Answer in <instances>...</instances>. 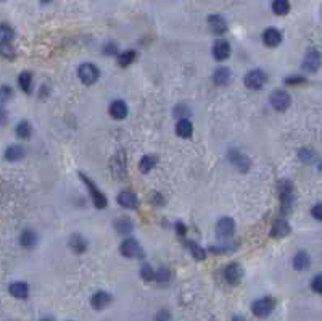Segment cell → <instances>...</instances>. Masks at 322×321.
<instances>
[{
  "instance_id": "obj_39",
  "label": "cell",
  "mask_w": 322,
  "mask_h": 321,
  "mask_svg": "<svg viewBox=\"0 0 322 321\" xmlns=\"http://www.w3.org/2000/svg\"><path fill=\"white\" fill-rule=\"evenodd\" d=\"M103 52L108 54V55H114V54H118V46H114V44H109V46H107L105 49H103Z\"/></svg>"
},
{
  "instance_id": "obj_15",
  "label": "cell",
  "mask_w": 322,
  "mask_h": 321,
  "mask_svg": "<svg viewBox=\"0 0 322 321\" xmlns=\"http://www.w3.org/2000/svg\"><path fill=\"white\" fill-rule=\"evenodd\" d=\"M118 202H119L121 207H124V208H135V207H137L139 200H137V197H135L134 192L124 191L118 195Z\"/></svg>"
},
{
  "instance_id": "obj_7",
  "label": "cell",
  "mask_w": 322,
  "mask_h": 321,
  "mask_svg": "<svg viewBox=\"0 0 322 321\" xmlns=\"http://www.w3.org/2000/svg\"><path fill=\"white\" fill-rule=\"evenodd\" d=\"M111 300H113L111 294H108L105 291H99L90 297V305H92L95 310H103V308H107L111 304Z\"/></svg>"
},
{
  "instance_id": "obj_6",
  "label": "cell",
  "mask_w": 322,
  "mask_h": 321,
  "mask_svg": "<svg viewBox=\"0 0 322 321\" xmlns=\"http://www.w3.org/2000/svg\"><path fill=\"white\" fill-rule=\"evenodd\" d=\"M270 104L277 112H285L290 105V95L285 91H275L270 95Z\"/></svg>"
},
{
  "instance_id": "obj_41",
  "label": "cell",
  "mask_w": 322,
  "mask_h": 321,
  "mask_svg": "<svg viewBox=\"0 0 322 321\" xmlns=\"http://www.w3.org/2000/svg\"><path fill=\"white\" fill-rule=\"evenodd\" d=\"M287 84H300V82H305V78H298V76H295V78H288L285 79Z\"/></svg>"
},
{
  "instance_id": "obj_42",
  "label": "cell",
  "mask_w": 322,
  "mask_h": 321,
  "mask_svg": "<svg viewBox=\"0 0 322 321\" xmlns=\"http://www.w3.org/2000/svg\"><path fill=\"white\" fill-rule=\"evenodd\" d=\"M6 123V113L5 110H0V126Z\"/></svg>"
},
{
  "instance_id": "obj_40",
  "label": "cell",
  "mask_w": 322,
  "mask_h": 321,
  "mask_svg": "<svg viewBox=\"0 0 322 321\" xmlns=\"http://www.w3.org/2000/svg\"><path fill=\"white\" fill-rule=\"evenodd\" d=\"M311 213H313V216L316 218V220H321V218H322V215H321V203L316 205V207L311 210Z\"/></svg>"
},
{
  "instance_id": "obj_13",
  "label": "cell",
  "mask_w": 322,
  "mask_h": 321,
  "mask_svg": "<svg viewBox=\"0 0 322 321\" xmlns=\"http://www.w3.org/2000/svg\"><path fill=\"white\" fill-rule=\"evenodd\" d=\"M321 66V55L316 52H311L308 54V57L305 59V63H303V68H305V71L308 73H316Z\"/></svg>"
},
{
  "instance_id": "obj_16",
  "label": "cell",
  "mask_w": 322,
  "mask_h": 321,
  "mask_svg": "<svg viewBox=\"0 0 322 321\" xmlns=\"http://www.w3.org/2000/svg\"><path fill=\"white\" fill-rule=\"evenodd\" d=\"M109 115L116 120H122L126 118L127 115V105L122 100H114L111 105H109Z\"/></svg>"
},
{
  "instance_id": "obj_45",
  "label": "cell",
  "mask_w": 322,
  "mask_h": 321,
  "mask_svg": "<svg viewBox=\"0 0 322 321\" xmlns=\"http://www.w3.org/2000/svg\"><path fill=\"white\" fill-rule=\"evenodd\" d=\"M41 2H42V3H49V2H50V0H41Z\"/></svg>"
},
{
  "instance_id": "obj_14",
  "label": "cell",
  "mask_w": 322,
  "mask_h": 321,
  "mask_svg": "<svg viewBox=\"0 0 322 321\" xmlns=\"http://www.w3.org/2000/svg\"><path fill=\"white\" fill-rule=\"evenodd\" d=\"M230 55V46L229 42L225 41H217L215 46H213V57L216 60H225Z\"/></svg>"
},
{
  "instance_id": "obj_44",
  "label": "cell",
  "mask_w": 322,
  "mask_h": 321,
  "mask_svg": "<svg viewBox=\"0 0 322 321\" xmlns=\"http://www.w3.org/2000/svg\"><path fill=\"white\" fill-rule=\"evenodd\" d=\"M41 321H54V320H52V318H49V317H47V318H42Z\"/></svg>"
},
{
  "instance_id": "obj_36",
  "label": "cell",
  "mask_w": 322,
  "mask_h": 321,
  "mask_svg": "<svg viewBox=\"0 0 322 321\" xmlns=\"http://www.w3.org/2000/svg\"><path fill=\"white\" fill-rule=\"evenodd\" d=\"M13 95V91L8 86H2L0 87V102H6Z\"/></svg>"
},
{
  "instance_id": "obj_12",
  "label": "cell",
  "mask_w": 322,
  "mask_h": 321,
  "mask_svg": "<svg viewBox=\"0 0 322 321\" xmlns=\"http://www.w3.org/2000/svg\"><path fill=\"white\" fill-rule=\"evenodd\" d=\"M8 291H10V294L13 295V297H16V299H28L29 286L23 281H16V282H11Z\"/></svg>"
},
{
  "instance_id": "obj_11",
  "label": "cell",
  "mask_w": 322,
  "mask_h": 321,
  "mask_svg": "<svg viewBox=\"0 0 322 321\" xmlns=\"http://www.w3.org/2000/svg\"><path fill=\"white\" fill-rule=\"evenodd\" d=\"M208 26L215 34H224L227 31V23L222 16L219 15H211L208 18Z\"/></svg>"
},
{
  "instance_id": "obj_20",
  "label": "cell",
  "mask_w": 322,
  "mask_h": 321,
  "mask_svg": "<svg viewBox=\"0 0 322 321\" xmlns=\"http://www.w3.org/2000/svg\"><path fill=\"white\" fill-rule=\"evenodd\" d=\"M230 79V71L227 68H219L215 71V76H213V81L217 86H225Z\"/></svg>"
},
{
  "instance_id": "obj_28",
  "label": "cell",
  "mask_w": 322,
  "mask_h": 321,
  "mask_svg": "<svg viewBox=\"0 0 322 321\" xmlns=\"http://www.w3.org/2000/svg\"><path fill=\"white\" fill-rule=\"evenodd\" d=\"M155 165H157V158H155V157H150V155H145L144 158L140 160L139 168H140L142 173H148L150 170L155 168Z\"/></svg>"
},
{
  "instance_id": "obj_43",
  "label": "cell",
  "mask_w": 322,
  "mask_h": 321,
  "mask_svg": "<svg viewBox=\"0 0 322 321\" xmlns=\"http://www.w3.org/2000/svg\"><path fill=\"white\" fill-rule=\"evenodd\" d=\"M232 321H245V320L242 317H234V318H232Z\"/></svg>"
},
{
  "instance_id": "obj_37",
  "label": "cell",
  "mask_w": 322,
  "mask_h": 321,
  "mask_svg": "<svg viewBox=\"0 0 322 321\" xmlns=\"http://www.w3.org/2000/svg\"><path fill=\"white\" fill-rule=\"evenodd\" d=\"M190 247H192V254L197 260H203L205 258V250L202 247H198L197 244H192Z\"/></svg>"
},
{
  "instance_id": "obj_5",
  "label": "cell",
  "mask_w": 322,
  "mask_h": 321,
  "mask_svg": "<svg viewBox=\"0 0 322 321\" xmlns=\"http://www.w3.org/2000/svg\"><path fill=\"white\" fill-rule=\"evenodd\" d=\"M266 84V74L260 69H253V71H250L247 76H245V86L250 87V89H263V86Z\"/></svg>"
},
{
  "instance_id": "obj_23",
  "label": "cell",
  "mask_w": 322,
  "mask_h": 321,
  "mask_svg": "<svg viewBox=\"0 0 322 321\" xmlns=\"http://www.w3.org/2000/svg\"><path fill=\"white\" fill-rule=\"evenodd\" d=\"M21 246L23 247H34L36 246V242H37V236L34 231H31V229H26L24 233L21 234Z\"/></svg>"
},
{
  "instance_id": "obj_10",
  "label": "cell",
  "mask_w": 322,
  "mask_h": 321,
  "mask_svg": "<svg viewBox=\"0 0 322 321\" xmlns=\"http://www.w3.org/2000/svg\"><path fill=\"white\" fill-rule=\"evenodd\" d=\"M263 42L266 44L268 47H277L282 42V34L279 29L275 28H269L264 31L263 34Z\"/></svg>"
},
{
  "instance_id": "obj_32",
  "label": "cell",
  "mask_w": 322,
  "mask_h": 321,
  "mask_svg": "<svg viewBox=\"0 0 322 321\" xmlns=\"http://www.w3.org/2000/svg\"><path fill=\"white\" fill-rule=\"evenodd\" d=\"M0 54H2L5 59H8V60H11V59H15V49H13L10 44H0Z\"/></svg>"
},
{
  "instance_id": "obj_31",
  "label": "cell",
  "mask_w": 322,
  "mask_h": 321,
  "mask_svg": "<svg viewBox=\"0 0 322 321\" xmlns=\"http://www.w3.org/2000/svg\"><path fill=\"white\" fill-rule=\"evenodd\" d=\"M140 278L144 281H155V271L150 265H144L140 268Z\"/></svg>"
},
{
  "instance_id": "obj_1",
  "label": "cell",
  "mask_w": 322,
  "mask_h": 321,
  "mask_svg": "<svg viewBox=\"0 0 322 321\" xmlns=\"http://www.w3.org/2000/svg\"><path fill=\"white\" fill-rule=\"evenodd\" d=\"M275 308V300L272 297H263L258 299L251 304V312H253L255 317L258 318H266L269 317L272 310Z\"/></svg>"
},
{
  "instance_id": "obj_26",
  "label": "cell",
  "mask_w": 322,
  "mask_h": 321,
  "mask_svg": "<svg viewBox=\"0 0 322 321\" xmlns=\"http://www.w3.org/2000/svg\"><path fill=\"white\" fill-rule=\"evenodd\" d=\"M13 37H15V31L8 24H2L0 26V44H10Z\"/></svg>"
},
{
  "instance_id": "obj_30",
  "label": "cell",
  "mask_w": 322,
  "mask_h": 321,
  "mask_svg": "<svg viewBox=\"0 0 322 321\" xmlns=\"http://www.w3.org/2000/svg\"><path fill=\"white\" fill-rule=\"evenodd\" d=\"M134 59H135V52H134V50H127V52H124V54L119 55L118 62H119L121 66H129V65H131V63L134 62Z\"/></svg>"
},
{
  "instance_id": "obj_34",
  "label": "cell",
  "mask_w": 322,
  "mask_h": 321,
  "mask_svg": "<svg viewBox=\"0 0 322 321\" xmlns=\"http://www.w3.org/2000/svg\"><path fill=\"white\" fill-rule=\"evenodd\" d=\"M298 157H300L305 163H308V162H311V160L314 158V152H313L311 149H301V150L298 152Z\"/></svg>"
},
{
  "instance_id": "obj_3",
  "label": "cell",
  "mask_w": 322,
  "mask_h": 321,
  "mask_svg": "<svg viewBox=\"0 0 322 321\" xmlns=\"http://www.w3.org/2000/svg\"><path fill=\"white\" fill-rule=\"evenodd\" d=\"M121 254L126 258H140V257H144V250L135 239H126L121 244Z\"/></svg>"
},
{
  "instance_id": "obj_35",
  "label": "cell",
  "mask_w": 322,
  "mask_h": 321,
  "mask_svg": "<svg viewBox=\"0 0 322 321\" xmlns=\"http://www.w3.org/2000/svg\"><path fill=\"white\" fill-rule=\"evenodd\" d=\"M311 289L316 294H322V278H321V274L314 276V279L311 282Z\"/></svg>"
},
{
  "instance_id": "obj_21",
  "label": "cell",
  "mask_w": 322,
  "mask_h": 321,
  "mask_svg": "<svg viewBox=\"0 0 322 321\" xmlns=\"http://www.w3.org/2000/svg\"><path fill=\"white\" fill-rule=\"evenodd\" d=\"M293 266L298 271H303L309 266V255L306 252H298L293 257Z\"/></svg>"
},
{
  "instance_id": "obj_8",
  "label": "cell",
  "mask_w": 322,
  "mask_h": 321,
  "mask_svg": "<svg viewBox=\"0 0 322 321\" xmlns=\"http://www.w3.org/2000/svg\"><path fill=\"white\" fill-rule=\"evenodd\" d=\"M224 276H225V279H227L229 284H234V286H235V284H238V282H240V279H242L243 269H242L240 265H238V263H232V265H229L227 268H225Z\"/></svg>"
},
{
  "instance_id": "obj_2",
  "label": "cell",
  "mask_w": 322,
  "mask_h": 321,
  "mask_svg": "<svg viewBox=\"0 0 322 321\" xmlns=\"http://www.w3.org/2000/svg\"><path fill=\"white\" fill-rule=\"evenodd\" d=\"M79 79L82 81V84L86 86H92L94 82L99 79V68L92 63H84L79 66Z\"/></svg>"
},
{
  "instance_id": "obj_33",
  "label": "cell",
  "mask_w": 322,
  "mask_h": 321,
  "mask_svg": "<svg viewBox=\"0 0 322 321\" xmlns=\"http://www.w3.org/2000/svg\"><path fill=\"white\" fill-rule=\"evenodd\" d=\"M155 281H158V282L169 281V271H167L166 268H160L158 271H155Z\"/></svg>"
},
{
  "instance_id": "obj_29",
  "label": "cell",
  "mask_w": 322,
  "mask_h": 321,
  "mask_svg": "<svg viewBox=\"0 0 322 321\" xmlns=\"http://www.w3.org/2000/svg\"><path fill=\"white\" fill-rule=\"evenodd\" d=\"M114 226H116V231H118V233L126 234V233H129V231H132V221L127 220V218H121V220L114 223Z\"/></svg>"
},
{
  "instance_id": "obj_38",
  "label": "cell",
  "mask_w": 322,
  "mask_h": 321,
  "mask_svg": "<svg viewBox=\"0 0 322 321\" xmlns=\"http://www.w3.org/2000/svg\"><path fill=\"white\" fill-rule=\"evenodd\" d=\"M169 320H171V313L167 310H160L153 318V321H169Z\"/></svg>"
},
{
  "instance_id": "obj_25",
  "label": "cell",
  "mask_w": 322,
  "mask_h": 321,
  "mask_svg": "<svg viewBox=\"0 0 322 321\" xmlns=\"http://www.w3.org/2000/svg\"><path fill=\"white\" fill-rule=\"evenodd\" d=\"M31 134H32V126L28 121H21V123L16 126V136L19 139H29Z\"/></svg>"
},
{
  "instance_id": "obj_19",
  "label": "cell",
  "mask_w": 322,
  "mask_h": 321,
  "mask_svg": "<svg viewBox=\"0 0 322 321\" xmlns=\"http://www.w3.org/2000/svg\"><path fill=\"white\" fill-rule=\"evenodd\" d=\"M23 157H24V149L19 145H10L5 152V158L8 160V162H18V160H21Z\"/></svg>"
},
{
  "instance_id": "obj_22",
  "label": "cell",
  "mask_w": 322,
  "mask_h": 321,
  "mask_svg": "<svg viewBox=\"0 0 322 321\" xmlns=\"http://www.w3.org/2000/svg\"><path fill=\"white\" fill-rule=\"evenodd\" d=\"M69 246H71V249H73L76 254H82L84 250H86L87 244H86V241H84V237H82V236H79V234H74L73 237H71Z\"/></svg>"
},
{
  "instance_id": "obj_4",
  "label": "cell",
  "mask_w": 322,
  "mask_h": 321,
  "mask_svg": "<svg viewBox=\"0 0 322 321\" xmlns=\"http://www.w3.org/2000/svg\"><path fill=\"white\" fill-rule=\"evenodd\" d=\"M79 176H81L82 181L87 184L89 192H90V195H92V202L95 203V207H97V208H105V207H107V197L103 195L99 189H97V186H95L92 181H90V179L86 178V175H82V173H81Z\"/></svg>"
},
{
  "instance_id": "obj_17",
  "label": "cell",
  "mask_w": 322,
  "mask_h": 321,
  "mask_svg": "<svg viewBox=\"0 0 322 321\" xmlns=\"http://www.w3.org/2000/svg\"><path fill=\"white\" fill-rule=\"evenodd\" d=\"M192 132H193V126L190 123V120H179L177 121V125H176V134L179 137H184V139H189L192 136Z\"/></svg>"
},
{
  "instance_id": "obj_27",
  "label": "cell",
  "mask_w": 322,
  "mask_h": 321,
  "mask_svg": "<svg viewBox=\"0 0 322 321\" xmlns=\"http://www.w3.org/2000/svg\"><path fill=\"white\" fill-rule=\"evenodd\" d=\"M18 84H19V87H21L24 92H31V89H32V76H31V73L24 71V73L19 74Z\"/></svg>"
},
{
  "instance_id": "obj_24",
  "label": "cell",
  "mask_w": 322,
  "mask_h": 321,
  "mask_svg": "<svg viewBox=\"0 0 322 321\" xmlns=\"http://www.w3.org/2000/svg\"><path fill=\"white\" fill-rule=\"evenodd\" d=\"M272 10H274V13L279 15V16L287 15L288 11H290V3H288V0H274Z\"/></svg>"
},
{
  "instance_id": "obj_9",
  "label": "cell",
  "mask_w": 322,
  "mask_h": 321,
  "mask_svg": "<svg viewBox=\"0 0 322 321\" xmlns=\"http://www.w3.org/2000/svg\"><path fill=\"white\" fill-rule=\"evenodd\" d=\"M216 233L219 237H229L235 233V221L232 218H222L217 221V229Z\"/></svg>"
},
{
  "instance_id": "obj_18",
  "label": "cell",
  "mask_w": 322,
  "mask_h": 321,
  "mask_svg": "<svg viewBox=\"0 0 322 321\" xmlns=\"http://www.w3.org/2000/svg\"><path fill=\"white\" fill-rule=\"evenodd\" d=\"M290 233V224L285 220H277L272 224V229H270V236L272 237H285Z\"/></svg>"
}]
</instances>
